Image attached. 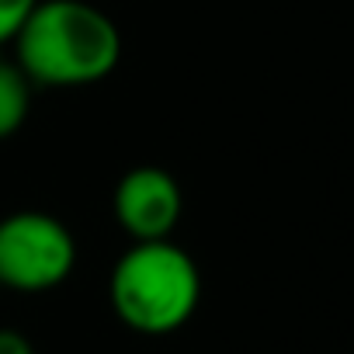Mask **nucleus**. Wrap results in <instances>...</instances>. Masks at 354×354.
<instances>
[{"label": "nucleus", "mask_w": 354, "mask_h": 354, "mask_svg": "<svg viewBox=\"0 0 354 354\" xmlns=\"http://www.w3.org/2000/svg\"><path fill=\"white\" fill-rule=\"evenodd\" d=\"M15 42L21 73L46 87L94 84L122 56L115 21L84 0H39Z\"/></svg>", "instance_id": "1"}, {"label": "nucleus", "mask_w": 354, "mask_h": 354, "mask_svg": "<svg viewBox=\"0 0 354 354\" xmlns=\"http://www.w3.org/2000/svg\"><path fill=\"white\" fill-rule=\"evenodd\" d=\"M118 319L136 333L181 330L202 299V274L192 254L170 240H142L125 250L108 281Z\"/></svg>", "instance_id": "2"}, {"label": "nucleus", "mask_w": 354, "mask_h": 354, "mask_svg": "<svg viewBox=\"0 0 354 354\" xmlns=\"http://www.w3.org/2000/svg\"><path fill=\"white\" fill-rule=\"evenodd\" d=\"M77 247L70 230L46 212H15L0 223V288L46 292L66 281Z\"/></svg>", "instance_id": "3"}, {"label": "nucleus", "mask_w": 354, "mask_h": 354, "mask_svg": "<svg viewBox=\"0 0 354 354\" xmlns=\"http://www.w3.org/2000/svg\"><path fill=\"white\" fill-rule=\"evenodd\" d=\"M115 219L136 243L167 240L181 219V188L160 167H136L115 188Z\"/></svg>", "instance_id": "4"}, {"label": "nucleus", "mask_w": 354, "mask_h": 354, "mask_svg": "<svg viewBox=\"0 0 354 354\" xmlns=\"http://www.w3.org/2000/svg\"><path fill=\"white\" fill-rule=\"evenodd\" d=\"M28 84L32 80L21 73V66H11L0 59V139H8L11 132L21 129L28 115V101H32Z\"/></svg>", "instance_id": "5"}, {"label": "nucleus", "mask_w": 354, "mask_h": 354, "mask_svg": "<svg viewBox=\"0 0 354 354\" xmlns=\"http://www.w3.org/2000/svg\"><path fill=\"white\" fill-rule=\"evenodd\" d=\"M35 4L39 0H0V42L18 35V28L25 25V18L32 15Z\"/></svg>", "instance_id": "6"}, {"label": "nucleus", "mask_w": 354, "mask_h": 354, "mask_svg": "<svg viewBox=\"0 0 354 354\" xmlns=\"http://www.w3.org/2000/svg\"><path fill=\"white\" fill-rule=\"evenodd\" d=\"M0 354H35L28 337L18 330H0Z\"/></svg>", "instance_id": "7"}]
</instances>
